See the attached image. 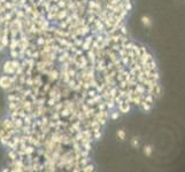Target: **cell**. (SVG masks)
I'll list each match as a JSON object with an SVG mask.
<instances>
[{
    "label": "cell",
    "instance_id": "6da1fadb",
    "mask_svg": "<svg viewBox=\"0 0 185 172\" xmlns=\"http://www.w3.org/2000/svg\"><path fill=\"white\" fill-rule=\"evenodd\" d=\"M14 84L12 83V79H11V76L8 75H2L0 76V88L4 90V91H7L11 86H13Z\"/></svg>",
    "mask_w": 185,
    "mask_h": 172
},
{
    "label": "cell",
    "instance_id": "7a4b0ae2",
    "mask_svg": "<svg viewBox=\"0 0 185 172\" xmlns=\"http://www.w3.org/2000/svg\"><path fill=\"white\" fill-rule=\"evenodd\" d=\"M15 70H16V69L12 65L11 60H6V61L4 62V64H2V72H4L5 75H8V76L14 75V74H15Z\"/></svg>",
    "mask_w": 185,
    "mask_h": 172
},
{
    "label": "cell",
    "instance_id": "3957f363",
    "mask_svg": "<svg viewBox=\"0 0 185 172\" xmlns=\"http://www.w3.org/2000/svg\"><path fill=\"white\" fill-rule=\"evenodd\" d=\"M117 108H118V111L120 114H128L131 109V103L124 97L123 99V102L121 104H117Z\"/></svg>",
    "mask_w": 185,
    "mask_h": 172
},
{
    "label": "cell",
    "instance_id": "277c9868",
    "mask_svg": "<svg viewBox=\"0 0 185 172\" xmlns=\"http://www.w3.org/2000/svg\"><path fill=\"white\" fill-rule=\"evenodd\" d=\"M48 79H50V83H54V81H57L60 79V71L57 69H54V68H51L48 74Z\"/></svg>",
    "mask_w": 185,
    "mask_h": 172
},
{
    "label": "cell",
    "instance_id": "5b68a950",
    "mask_svg": "<svg viewBox=\"0 0 185 172\" xmlns=\"http://www.w3.org/2000/svg\"><path fill=\"white\" fill-rule=\"evenodd\" d=\"M68 14H69V10H68V9H66V8H63V9H60V10L56 13L55 21L60 22V21L64 19L66 17H67V16H68Z\"/></svg>",
    "mask_w": 185,
    "mask_h": 172
},
{
    "label": "cell",
    "instance_id": "8992f818",
    "mask_svg": "<svg viewBox=\"0 0 185 172\" xmlns=\"http://www.w3.org/2000/svg\"><path fill=\"white\" fill-rule=\"evenodd\" d=\"M140 21H142V23H143V25L145 26V28H151L152 26V24H153V22H152V19L149 17V16H147V15H143L142 16V19H140Z\"/></svg>",
    "mask_w": 185,
    "mask_h": 172
},
{
    "label": "cell",
    "instance_id": "52a82bcc",
    "mask_svg": "<svg viewBox=\"0 0 185 172\" xmlns=\"http://www.w3.org/2000/svg\"><path fill=\"white\" fill-rule=\"evenodd\" d=\"M153 146L152 145H145L144 148H143V154L146 156V157H151L152 154H153Z\"/></svg>",
    "mask_w": 185,
    "mask_h": 172
},
{
    "label": "cell",
    "instance_id": "ba28073f",
    "mask_svg": "<svg viewBox=\"0 0 185 172\" xmlns=\"http://www.w3.org/2000/svg\"><path fill=\"white\" fill-rule=\"evenodd\" d=\"M19 45H20V40L18 38H11L9 40V48L11 49H19Z\"/></svg>",
    "mask_w": 185,
    "mask_h": 172
},
{
    "label": "cell",
    "instance_id": "9c48e42d",
    "mask_svg": "<svg viewBox=\"0 0 185 172\" xmlns=\"http://www.w3.org/2000/svg\"><path fill=\"white\" fill-rule=\"evenodd\" d=\"M95 170V165L93 164V163H88V164H85L84 166H82L81 168V172L83 171V172H92Z\"/></svg>",
    "mask_w": 185,
    "mask_h": 172
},
{
    "label": "cell",
    "instance_id": "30bf717a",
    "mask_svg": "<svg viewBox=\"0 0 185 172\" xmlns=\"http://www.w3.org/2000/svg\"><path fill=\"white\" fill-rule=\"evenodd\" d=\"M139 107H140V109H143V110H144L145 113H149V111L152 110V107H153V106H152L151 103H148V102H146L145 100H143Z\"/></svg>",
    "mask_w": 185,
    "mask_h": 172
},
{
    "label": "cell",
    "instance_id": "8fae6325",
    "mask_svg": "<svg viewBox=\"0 0 185 172\" xmlns=\"http://www.w3.org/2000/svg\"><path fill=\"white\" fill-rule=\"evenodd\" d=\"M35 153H36V147L32 146V145L27 143V146H25V148H24V154H25V156H27V155H34Z\"/></svg>",
    "mask_w": 185,
    "mask_h": 172
},
{
    "label": "cell",
    "instance_id": "7c38bea8",
    "mask_svg": "<svg viewBox=\"0 0 185 172\" xmlns=\"http://www.w3.org/2000/svg\"><path fill=\"white\" fill-rule=\"evenodd\" d=\"M14 15H15V17L21 19H24L27 17V15H25V13H24V10H23L22 8H18V9L14 12Z\"/></svg>",
    "mask_w": 185,
    "mask_h": 172
},
{
    "label": "cell",
    "instance_id": "4fadbf2b",
    "mask_svg": "<svg viewBox=\"0 0 185 172\" xmlns=\"http://www.w3.org/2000/svg\"><path fill=\"white\" fill-rule=\"evenodd\" d=\"M116 136H117V139H118L120 141H124V140H125V136H127V133H125V131H124L123 129H120V130H117V132H116Z\"/></svg>",
    "mask_w": 185,
    "mask_h": 172
},
{
    "label": "cell",
    "instance_id": "5bb4252c",
    "mask_svg": "<svg viewBox=\"0 0 185 172\" xmlns=\"http://www.w3.org/2000/svg\"><path fill=\"white\" fill-rule=\"evenodd\" d=\"M13 124H14V127H15V129H21L24 123H23V119H22L21 117H16V118L13 119Z\"/></svg>",
    "mask_w": 185,
    "mask_h": 172
},
{
    "label": "cell",
    "instance_id": "9a60e30c",
    "mask_svg": "<svg viewBox=\"0 0 185 172\" xmlns=\"http://www.w3.org/2000/svg\"><path fill=\"white\" fill-rule=\"evenodd\" d=\"M59 114H60V117H62V118H66V117H68V116L71 114V113H70V110H69L68 108L63 107V108H62V109L59 111Z\"/></svg>",
    "mask_w": 185,
    "mask_h": 172
},
{
    "label": "cell",
    "instance_id": "2e32d148",
    "mask_svg": "<svg viewBox=\"0 0 185 172\" xmlns=\"http://www.w3.org/2000/svg\"><path fill=\"white\" fill-rule=\"evenodd\" d=\"M2 6L5 7V9H6V10H11V9H13V7L15 6V3H14L13 1H8V0H7L6 2H4V3H2Z\"/></svg>",
    "mask_w": 185,
    "mask_h": 172
},
{
    "label": "cell",
    "instance_id": "e0dca14e",
    "mask_svg": "<svg viewBox=\"0 0 185 172\" xmlns=\"http://www.w3.org/2000/svg\"><path fill=\"white\" fill-rule=\"evenodd\" d=\"M106 102V108L109 110V109H114L115 107H116V103L114 102V100L113 99H109V100H107V101H105Z\"/></svg>",
    "mask_w": 185,
    "mask_h": 172
},
{
    "label": "cell",
    "instance_id": "ac0fdd59",
    "mask_svg": "<svg viewBox=\"0 0 185 172\" xmlns=\"http://www.w3.org/2000/svg\"><path fill=\"white\" fill-rule=\"evenodd\" d=\"M18 107H19L18 102H15V101H8V109H9V111L15 110Z\"/></svg>",
    "mask_w": 185,
    "mask_h": 172
},
{
    "label": "cell",
    "instance_id": "d6986e66",
    "mask_svg": "<svg viewBox=\"0 0 185 172\" xmlns=\"http://www.w3.org/2000/svg\"><path fill=\"white\" fill-rule=\"evenodd\" d=\"M130 143H131V147H132V148L137 149V148L139 147V140H138V138H137V136H133Z\"/></svg>",
    "mask_w": 185,
    "mask_h": 172
},
{
    "label": "cell",
    "instance_id": "ffe728a7",
    "mask_svg": "<svg viewBox=\"0 0 185 172\" xmlns=\"http://www.w3.org/2000/svg\"><path fill=\"white\" fill-rule=\"evenodd\" d=\"M132 8H133V6H132L131 1H124V3H123V9H124V10H127V12H131V10H132Z\"/></svg>",
    "mask_w": 185,
    "mask_h": 172
},
{
    "label": "cell",
    "instance_id": "44dd1931",
    "mask_svg": "<svg viewBox=\"0 0 185 172\" xmlns=\"http://www.w3.org/2000/svg\"><path fill=\"white\" fill-rule=\"evenodd\" d=\"M8 158H9L11 161H15V159L18 158V155H16V152H15L14 149H11V150L8 152Z\"/></svg>",
    "mask_w": 185,
    "mask_h": 172
},
{
    "label": "cell",
    "instance_id": "7402d4cb",
    "mask_svg": "<svg viewBox=\"0 0 185 172\" xmlns=\"http://www.w3.org/2000/svg\"><path fill=\"white\" fill-rule=\"evenodd\" d=\"M122 36H128V30H127V28H125V25H124V23L118 28V30H117Z\"/></svg>",
    "mask_w": 185,
    "mask_h": 172
},
{
    "label": "cell",
    "instance_id": "603a6c76",
    "mask_svg": "<svg viewBox=\"0 0 185 172\" xmlns=\"http://www.w3.org/2000/svg\"><path fill=\"white\" fill-rule=\"evenodd\" d=\"M92 136H93V140H95V141H99V140L101 139V136H102V133H101V131L99 130V131L92 132Z\"/></svg>",
    "mask_w": 185,
    "mask_h": 172
},
{
    "label": "cell",
    "instance_id": "cb8c5ba5",
    "mask_svg": "<svg viewBox=\"0 0 185 172\" xmlns=\"http://www.w3.org/2000/svg\"><path fill=\"white\" fill-rule=\"evenodd\" d=\"M144 100L148 102V103H151V104H153L154 103V100H155V97L153 95H151V94H146V95H144Z\"/></svg>",
    "mask_w": 185,
    "mask_h": 172
},
{
    "label": "cell",
    "instance_id": "d4e9b609",
    "mask_svg": "<svg viewBox=\"0 0 185 172\" xmlns=\"http://www.w3.org/2000/svg\"><path fill=\"white\" fill-rule=\"evenodd\" d=\"M81 146H82L83 149H85V150H88V152H91V149H92L91 142H84V143H81Z\"/></svg>",
    "mask_w": 185,
    "mask_h": 172
},
{
    "label": "cell",
    "instance_id": "484cf974",
    "mask_svg": "<svg viewBox=\"0 0 185 172\" xmlns=\"http://www.w3.org/2000/svg\"><path fill=\"white\" fill-rule=\"evenodd\" d=\"M45 44V37H43V36H39L36 40V45H37L38 47H41L43 45Z\"/></svg>",
    "mask_w": 185,
    "mask_h": 172
},
{
    "label": "cell",
    "instance_id": "4316f807",
    "mask_svg": "<svg viewBox=\"0 0 185 172\" xmlns=\"http://www.w3.org/2000/svg\"><path fill=\"white\" fill-rule=\"evenodd\" d=\"M117 55H118V57L127 56V49H125L124 47H121V48L117 51Z\"/></svg>",
    "mask_w": 185,
    "mask_h": 172
},
{
    "label": "cell",
    "instance_id": "83f0119b",
    "mask_svg": "<svg viewBox=\"0 0 185 172\" xmlns=\"http://www.w3.org/2000/svg\"><path fill=\"white\" fill-rule=\"evenodd\" d=\"M97 93H98V92L95 91V88H92V87H90L89 90H86V94H88L89 97H93Z\"/></svg>",
    "mask_w": 185,
    "mask_h": 172
},
{
    "label": "cell",
    "instance_id": "f1b7e54d",
    "mask_svg": "<svg viewBox=\"0 0 185 172\" xmlns=\"http://www.w3.org/2000/svg\"><path fill=\"white\" fill-rule=\"evenodd\" d=\"M31 57H32V58H35V60L40 58V52H39V49H38V48H36V49H34V51H32V53H31Z\"/></svg>",
    "mask_w": 185,
    "mask_h": 172
},
{
    "label": "cell",
    "instance_id": "f546056e",
    "mask_svg": "<svg viewBox=\"0 0 185 172\" xmlns=\"http://www.w3.org/2000/svg\"><path fill=\"white\" fill-rule=\"evenodd\" d=\"M9 55L12 58H19V49H11Z\"/></svg>",
    "mask_w": 185,
    "mask_h": 172
},
{
    "label": "cell",
    "instance_id": "4dcf8cb0",
    "mask_svg": "<svg viewBox=\"0 0 185 172\" xmlns=\"http://www.w3.org/2000/svg\"><path fill=\"white\" fill-rule=\"evenodd\" d=\"M55 3L57 5V7H59L60 9H63V8H66V6H67V1H64V0H59Z\"/></svg>",
    "mask_w": 185,
    "mask_h": 172
},
{
    "label": "cell",
    "instance_id": "1f68e13d",
    "mask_svg": "<svg viewBox=\"0 0 185 172\" xmlns=\"http://www.w3.org/2000/svg\"><path fill=\"white\" fill-rule=\"evenodd\" d=\"M46 102H47V103H46V104H47V107H50V108H52V107H53V106H54V104H55V103H56L55 97H50V99H48V100H47Z\"/></svg>",
    "mask_w": 185,
    "mask_h": 172
},
{
    "label": "cell",
    "instance_id": "d6a6232c",
    "mask_svg": "<svg viewBox=\"0 0 185 172\" xmlns=\"http://www.w3.org/2000/svg\"><path fill=\"white\" fill-rule=\"evenodd\" d=\"M109 117H111V119H113V120H116V119H118V117H120V111H118V110H115V111H113Z\"/></svg>",
    "mask_w": 185,
    "mask_h": 172
},
{
    "label": "cell",
    "instance_id": "836d02e7",
    "mask_svg": "<svg viewBox=\"0 0 185 172\" xmlns=\"http://www.w3.org/2000/svg\"><path fill=\"white\" fill-rule=\"evenodd\" d=\"M133 45H135V42H133V41H129V40H128V41L124 44V48H125L127 51H130V49H132Z\"/></svg>",
    "mask_w": 185,
    "mask_h": 172
},
{
    "label": "cell",
    "instance_id": "e575fe53",
    "mask_svg": "<svg viewBox=\"0 0 185 172\" xmlns=\"http://www.w3.org/2000/svg\"><path fill=\"white\" fill-rule=\"evenodd\" d=\"M76 72H77V70H76L75 68H71V67H70V68L68 69V75H69L70 78H74V77L76 76Z\"/></svg>",
    "mask_w": 185,
    "mask_h": 172
},
{
    "label": "cell",
    "instance_id": "d590c367",
    "mask_svg": "<svg viewBox=\"0 0 185 172\" xmlns=\"http://www.w3.org/2000/svg\"><path fill=\"white\" fill-rule=\"evenodd\" d=\"M67 26H68V24H67L63 19L59 22V28H60V29H64V30H66V29H67Z\"/></svg>",
    "mask_w": 185,
    "mask_h": 172
},
{
    "label": "cell",
    "instance_id": "8d00e7d4",
    "mask_svg": "<svg viewBox=\"0 0 185 172\" xmlns=\"http://www.w3.org/2000/svg\"><path fill=\"white\" fill-rule=\"evenodd\" d=\"M79 154H81V156H82V157H88V156H89V154H90V152H88V150H85V149H81Z\"/></svg>",
    "mask_w": 185,
    "mask_h": 172
},
{
    "label": "cell",
    "instance_id": "74e56055",
    "mask_svg": "<svg viewBox=\"0 0 185 172\" xmlns=\"http://www.w3.org/2000/svg\"><path fill=\"white\" fill-rule=\"evenodd\" d=\"M139 49H140V53H142V54H145V53L148 52V49L145 46H139Z\"/></svg>",
    "mask_w": 185,
    "mask_h": 172
},
{
    "label": "cell",
    "instance_id": "f35d334b",
    "mask_svg": "<svg viewBox=\"0 0 185 172\" xmlns=\"http://www.w3.org/2000/svg\"><path fill=\"white\" fill-rule=\"evenodd\" d=\"M1 171H4V172H8V171H9V169H8V168H7V169H2Z\"/></svg>",
    "mask_w": 185,
    "mask_h": 172
},
{
    "label": "cell",
    "instance_id": "ab89813d",
    "mask_svg": "<svg viewBox=\"0 0 185 172\" xmlns=\"http://www.w3.org/2000/svg\"><path fill=\"white\" fill-rule=\"evenodd\" d=\"M4 49H5V47H2V46H1V44H0V52H2Z\"/></svg>",
    "mask_w": 185,
    "mask_h": 172
},
{
    "label": "cell",
    "instance_id": "60d3db41",
    "mask_svg": "<svg viewBox=\"0 0 185 172\" xmlns=\"http://www.w3.org/2000/svg\"><path fill=\"white\" fill-rule=\"evenodd\" d=\"M0 1H1V2H2V3H4V2H6V1H7V0H0Z\"/></svg>",
    "mask_w": 185,
    "mask_h": 172
},
{
    "label": "cell",
    "instance_id": "b9f144b4",
    "mask_svg": "<svg viewBox=\"0 0 185 172\" xmlns=\"http://www.w3.org/2000/svg\"><path fill=\"white\" fill-rule=\"evenodd\" d=\"M12 1H13V2H14V3H15V2H16V1H18V0H12Z\"/></svg>",
    "mask_w": 185,
    "mask_h": 172
},
{
    "label": "cell",
    "instance_id": "7bdbcfd3",
    "mask_svg": "<svg viewBox=\"0 0 185 172\" xmlns=\"http://www.w3.org/2000/svg\"><path fill=\"white\" fill-rule=\"evenodd\" d=\"M1 6H2V2H1V1H0V7H1Z\"/></svg>",
    "mask_w": 185,
    "mask_h": 172
},
{
    "label": "cell",
    "instance_id": "ee69618b",
    "mask_svg": "<svg viewBox=\"0 0 185 172\" xmlns=\"http://www.w3.org/2000/svg\"><path fill=\"white\" fill-rule=\"evenodd\" d=\"M123 1H132V0H123Z\"/></svg>",
    "mask_w": 185,
    "mask_h": 172
}]
</instances>
